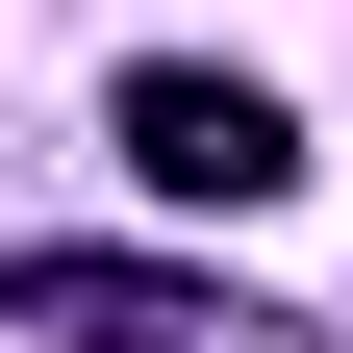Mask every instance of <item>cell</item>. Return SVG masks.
I'll list each match as a JSON object with an SVG mask.
<instances>
[{
	"label": "cell",
	"instance_id": "cell-1",
	"mask_svg": "<svg viewBox=\"0 0 353 353\" xmlns=\"http://www.w3.org/2000/svg\"><path fill=\"white\" fill-rule=\"evenodd\" d=\"M126 176H152V202H278V176H303V101H278V76H228V51H126Z\"/></svg>",
	"mask_w": 353,
	"mask_h": 353
},
{
	"label": "cell",
	"instance_id": "cell-2",
	"mask_svg": "<svg viewBox=\"0 0 353 353\" xmlns=\"http://www.w3.org/2000/svg\"><path fill=\"white\" fill-rule=\"evenodd\" d=\"M26 328L51 353H278L228 278H152V252H26Z\"/></svg>",
	"mask_w": 353,
	"mask_h": 353
}]
</instances>
